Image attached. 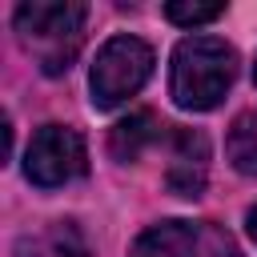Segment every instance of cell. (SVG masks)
Returning <instances> with one entry per match:
<instances>
[{"label":"cell","mask_w":257,"mask_h":257,"mask_svg":"<svg viewBox=\"0 0 257 257\" xmlns=\"http://www.w3.org/2000/svg\"><path fill=\"white\" fill-rule=\"evenodd\" d=\"M225 157L241 177H257V112H241L229 124L225 137Z\"/></svg>","instance_id":"8"},{"label":"cell","mask_w":257,"mask_h":257,"mask_svg":"<svg viewBox=\"0 0 257 257\" xmlns=\"http://www.w3.org/2000/svg\"><path fill=\"white\" fill-rule=\"evenodd\" d=\"M161 120L153 116V112H128L124 120H116L112 124V133H108V153L120 161V165H128V161H137L153 141H161Z\"/></svg>","instance_id":"7"},{"label":"cell","mask_w":257,"mask_h":257,"mask_svg":"<svg viewBox=\"0 0 257 257\" xmlns=\"http://www.w3.org/2000/svg\"><path fill=\"white\" fill-rule=\"evenodd\" d=\"M169 173H165V185L185 197V201H197L205 193V181H209V141L205 133L197 128H173L169 133Z\"/></svg>","instance_id":"5"},{"label":"cell","mask_w":257,"mask_h":257,"mask_svg":"<svg viewBox=\"0 0 257 257\" xmlns=\"http://www.w3.org/2000/svg\"><path fill=\"white\" fill-rule=\"evenodd\" d=\"M237 80V48L221 36H185L173 48L169 96L185 112H209Z\"/></svg>","instance_id":"1"},{"label":"cell","mask_w":257,"mask_h":257,"mask_svg":"<svg viewBox=\"0 0 257 257\" xmlns=\"http://www.w3.org/2000/svg\"><path fill=\"white\" fill-rule=\"evenodd\" d=\"M84 16H88V4H80V0H24L12 12V28H16V40L24 44V52L36 56L40 72L60 76V72H68V64L80 52Z\"/></svg>","instance_id":"2"},{"label":"cell","mask_w":257,"mask_h":257,"mask_svg":"<svg viewBox=\"0 0 257 257\" xmlns=\"http://www.w3.org/2000/svg\"><path fill=\"white\" fill-rule=\"evenodd\" d=\"M153 76V48L141 36H108L92 60L88 72V92H92V108L108 112L116 104H124L128 96H137L145 88V80Z\"/></svg>","instance_id":"3"},{"label":"cell","mask_w":257,"mask_h":257,"mask_svg":"<svg viewBox=\"0 0 257 257\" xmlns=\"http://www.w3.org/2000/svg\"><path fill=\"white\" fill-rule=\"evenodd\" d=\"M253 84H257V64H253Z\"/></svg>","instance_id":"12"},{"label":"cell","mask_w":257,"mask_h":257,"mask_svg":"<svg viewBox=\"0 0 257 257\" xmlns=\"http://www.w3.org/2000/svg\"><path fill=\"white\" fill-rule=\"evenodd\" d=\"M88 169L84 137L68 124H40L24 153V177L36 189H60Z\"/></svg>","instance_id":"4"},{"label":"cell","mask_w":257,"mask_h":257,"mask_svg":"<svg viewBox=\"0 0 257 257\" xmlns=\"http://www.w3.org/2000/svg\"><path fill=\"white\" fill-rule=\"evenodd\" d=\"M128 257H201V229L193 221H161V225H149Z\"/></svg>","instance_id":"6"},{"label":"cell","mask_w":257,"mask_h":257,"mask_svg":"<svg viewBox=\"0 0 257 257\" xmlns=\"http://www.w3.org/2000/svg\"><path fill=\"white\" fill-rule=\"evenodd\" d=\"M165 16L181 28H197V24H213L217 16H225V4H189V0H173L165 4Z\"/></svg>","instance_id":"9"},{"label":"cell","mask_w":257,"mask_h":257,"mask_svg":"<svg viewBox=\"0 0 257 257\" xmlns=\"http://www.w3.org/2000/svg\"><path fill=\"white\" fill-rule=\"evenodd\" d=\"M245 229H249V237H253V245H257V205L245 213Z\"/></svg>","instance_id":"11"},{"label":"cell","mask_w":257,"mask_h":257,"mask_svg":"<svg viewBox=\"0 0 257 257\" xmlns=\"http://www.w3.org/2000/svg\"><path fill=\"white\" fill-rule=\"evenodd\" d=\"M52 241H56V249H60L64 257H88V245H84V237H80V229H76L72 221H60V225L52 229Z\"/></svg>","instance_id":"10"}]
</instances>
